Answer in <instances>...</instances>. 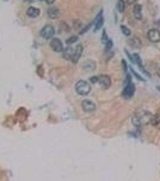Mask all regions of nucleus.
I'll list each match as a JSON object with an SVG mask.
<instances>
[{"mask_svg":"<svg viewBox=\"0 0 160 181\" xmlns=\"http://www.w3.org/2000/svg\"><path fill=\"white\" fill-rule=\"evenodd\" d=\"M55 34L54 27L51 24H46L42 29L40 34L41 37L46 40H48Z\"/></svg>","mask_w":160,"mask_h":181,"instance_id":"obj_3","label":"nucleus"},{"mask_svg":"<svg viewBox=\"0 0 160 181\" xmlns=\"http://www.w3.org/2000/svg\"><path fill=\"white\" fill-rule=\"evenodd\" d=\"M156 89H157V90H158L159 92H160V86H156Z\"/></svg>","mask_w":160,"mask_h":181,"instance_id":"obj_32","label":"nucleus"},{"mask_svg":"<svg viewBox=\"0 0 160 181\" xmlns=\"http://www.w3.org/2000/svg\"><path fill=\"white\" fill-rule=\"evenodd\" d=\"M24 1H28V2H32L33 0H24Z\"/></svg>","mask_w":160,"mask_h":181,"instance_id":"obj_34","label":"nucleus"},{"mask_svg":"<svg viewBox=\"0 0 160 181\" xmlns=\"http://www.w3.org/2000/svg\"><path fill=\"white\" fill-rule=\"evenodd\" d=\"M148 37L152 42H160V31L156 29H151L148 32Z\"/></svg>","mask_w":160,"mask_h":181,"instance_id":"obj_7","label":"nucleus"},{"mask_svg":"<svg viewBox=\"0 0 160 181\" xmlns=\"http://www.w3.org/2000/svg\"><path fill=\"white\" fill-rule=\"evenodd\" d=\"M83 109L86 112H91L96 109V105L92 101L86 99L84 100L81 103Z\"/></svg>","mask_w":160,"mask_h":181,"instance_id":"obj_8","label":"nucleus"},{"mask_svg":"<svg viewBox=\"0 0 160 181\" xmlns=\"http://www.w3.org/2000/svg\"><path fill=\"white\" fill-rule=\"evenodd\" d=\"M75 90L76 93L80 96H87L91 90L90 84L83 80L78 81L75 85Z\"/></svg>","mask_w":160,"mask_h":181,"instance_id":"obj_2","label":"nucleus"},{"mask_svg":"<svg viewBox=\"0 0 160 181\" xmlns=\"http://www.w3.org/2000/svg\"><path fill=\"white\" fill-rule=\"evenodd\" d=\"M78 40V37L77 36L74 35L67 39V40L66 41V43L68 45H71L75 43Z\"/></svg>","mask_w":160,"mask_h":181,"instance_id":"obj_21","label":"nucleus"},{"mask_svg":"<svg viewBox=\"0 0 160 181\" xmlns=\"http://www.w3.org/2000/svg\"><path fill=\"white\" fill-rule=\"evenodd\" d=\"M153 115L148 111L143 110L137 112L132 118V123L135 127L140 128L151 124Z\"/></svg>","mask_w":160,"mask_h":181,"instance_id":"obj_1","label":"nucleus"},{"mask_svg":"<svg viewBox=\"0 0 160 181\" xmlns=\"http://www.w3.org/2000/svg\"><path fill=\"white\" fill-rule=\"evenodd\" d=\"M157 74H158V75L160 77V68L159 69V70L158 71V73H157Z\"/></svg>","mask_w":160,"mask_h":181,"instance_id":"obj_33","label":"nucleus"},{"mask_svg":"<svg viewBox=\"0 0 160 181\" xmlns=\"http://www.w3.org/2000/svg\"><path fill=\"white\" fill-rule=\"evenodd\" d=\"M83 50L84 48L81 44L77 45L75 50H74V53L72 58L71 59V61L74 63H76L79 61L80 57H81V56H82Z\"/></svg>","mask_w":160,"mask_h":181,"instance_id":"obj_9","label":"nucleus"},{"mask_svg":"<svg viewBox=\"0 0 160 181\" xmlns=\"http://www.w3.org/2000/svg\"><path fill=\"white\" fill-rule=\"evenodd\" d=\"M109 40V36L107 34V33L106 32V30L104 29L102 30V35H101V42L102 44H105V43L108 41V40Z\"/></svg>","mask_w":160,"mask_h":181,"instance_id":"obj_24","label":"nucleus"},{"mask_svg":"<svg viewBox=\"0 0 160 181\" xmlns=\"http://www.w3.org/2000/svg\"><path fill=\"white\" fill-rule=\"evenodd\" d=\"M131 81H132V77H131V74L129 73H128L126 76V79H125V83L126 85L129 84V83H131Z\"/></svg>","mask_w":160,"mask_h":181,"instance_id":"obj_28","label":"nucleus"},{"mask_svg":"<svg viewBox=\"0 0 160 181\" xmlns=\"http://www.w3.org/2000/svg\"><path fill=\"white\" fill-rule=\"evenodd\" d=\"M98 83L102 89H107L111 86L112 82L109 75L101 74L98 76Z\"/></svg>","mask_w":160,"mask_h":181,"instance_id":"obj_5","label":"nucleus"},{"mask_svg":"<svg viewBox=\"0 0 160 181\" xmlns=\"http://www.w3.org/2000/svg\"><path fill=\"white\" fill-rule=\"evenodd\" d=\"M74 50L72 47H68L66 48H64L63 51V57L67 60H71L74 53Z\"/></svg>","mask_w":160,"mask_h":181,"instance_id":"obj_16","label":"nucleus"},{"mask_svg":"<svg viewBox=\"0 0 160 181\" xmlns=\"http://www.w3.org/2000/svg\"><path fill=\"white\" fill-rule=\"evenodd\" d=\"M136 1H137V0H126L127 3H128L129 5L133 4L136 3Z\"/></svg>","mask_w":160,"mask_h":181,"instance_id":"obj_31","label":"nucleus"},{"mask_svg":"<svg viewBox=\"0 0 160 181\" xmlns=\"http://www.w3.org/2000/svg\"><path fill=\"white\" fill-rule=\"evenodd\" d=\"M47 14L48 17L52 19H58L61 16L60 10L56 7H52L49 8L47 10Z\"/></svg>","mask_w":160,"mask_h":181,"instance_id":"obj_12","label":"nucleus"},{"mask_svg":"<svg viewBox=\"0 0 160 181\" xmlns=\"http://www.w3.org/2000/svg\"><path fill=\"white\" fill-rule=\"evenodd\" d=\"M113 45H114V44H113V41L109 39L108 41L106 42L105 44V52L107 53V52H109V51H110L111 50V48H113Z\"/></svg>","mask_w":160,"mask_h":181,"instance_id":"obj_20","label":"nucleus"},{"mask_svg":"<svg viewBox=\"0 0 160 181\" xmlns=\"http://www.w3.org/2000/svg\"><path fill=\"white\" fill-rule=\"evenodd\" d=\"M151 124L153 127L158 129H160V109L155 115H153Z\"/></svg>","mask_w":160,"mask_h":181,"instance_id":"obj_17","label":"nucleus"},{"mask_svg":"<svg viewBox=\"0 0 160 181\" xmlns=\"http://www.w3.org/2000/svg\"><path fill=\"white\" fill-rule=\"evenodd\" d=\"M83 68L87 71H94L96 68V62L93 60H87L83 63Z\"/></svg>","mask_w":160,"mask_h":181,"instance_id":"obj_13","label":"nucleus"},{"mask_svg":"<svg viewBox=\"0 0 160 181\" xmlns=\"http://www.w3.org/2000/svg\"><path fill=\"white\" fill-rule=\"evenodd\" d=\"M136 86L134 83L132 82L126 85L124 89L122 92V96L126 100H128L134 96L136 92Z\"/></svg>","mask_w":160,"mask_h":181,"instance_id":"obj_4","label":"nucleus"},{"mask_svg":"<svg viewBox=\"0 0 160 181\" xmlns=\"http://www.w3.org/2000/svg\"><path fill=\"white\" fill-rule=\"evenodd\" d=\"M26 15L31 18H35L38 17L41 14V10L35 7L31 6L26 10Z\"/></svg>","mask_w":160,"mask_h":181,"instance_id":"obj_14","label":"nucleus"},{"mask_svg":"<svg viewBox=\"0 0 160 181\" xmlns=\"http://www.w3.org/2000/svg\"><path fill=\"white\" fill-rule=\"evenodd\" d=\"M129 45L134 48L138 49L141 46V42L139 39L136 36L129 39L128 40Z\"/></svg>","mask_w":160,"mask_h":181,"instance_id":"obj_18","label":"nucleus"},{"mask_svg":"<svg viewBox=\"0 0 160 181\" xmlns=\"http://www.w3.org/2000/svg\"><path fill=\"white\" fill-rule=\"evenodd\" d=\"M125 54L126 55V56L128 57V58L129 59V60L133 63H135V60H134V57H133V56H131V55L128 52V51L126 50H125Z\"/></svg>","mask_w":160,"mask_h":181,"instance_id":"obj_26","label":"nucleus"},{"mask_svg":"<svg viewBox=\"0 0 160 181\" xmlns=\"http://www.w3.org/2000/svg\"><path fill=\"white\" fill-rule=\"evenodd\" d=\"M130 70L131 71V73L133 74V75L135 76V77L138 80L141 81V82H145L146 81V80L143 78V77H142L139 73H137L132 67H130Z\"/></svg>","mask_w":160,"mask_h":181,"instance_id":"obj_25","label":"nucleus"},{"mask_svg":"<svg viewBox=\"0 0 160 181\" xmlns=\"http://www.w3.org/2000/svg\"><path fill=\"white\" fill-rule=\"evenodd\" d=\"M132 56H133V57H134V59L135 62L137 63V65H138L139 69L140 70V71L144 74H145L146 76H148L149 77H151V75L150 74V73L144 68V66H143V62H142V60H141L140 55H138L137 53H134Z\"/></svg>","mask_w":160,"mask_h":181,"instance_id":"obj_10","label":"nucleus"},{"mask_svg":"<svg viewBox=\"0 0 160 181\" xmlns=\"http://www.w3.org/2000/svg\"><path fill=\"white\" fill-rule=\"evenodd\" d=\"M41 1H44L48 4H52L55 2L56 0H41Z\"/></svg>","mask_w":160,"mask_h":181,"instance_id":"obj_30","label":"nucleus"},{"mask_svg":"<svg viewBox=\"0 0 160 181\" xmlns=\"http://www.w3.org/2000/svg\"><path fill=\"white\" fill-rule=\"evenodd\" d=\"M133 15L134 18L137 20H141L142 19V7L139 4H136L133 7L132 9Z\"/></svg>","mask_w":160,"mask_h":181,"instance_id":"obj_15","label":"nucleus"},{"mask_svg":"<svg viewBox=\"0 0 160 181\" xmlns=\"http://www.w3.org/2000/svg\"><path fill=\"white\" fill-rule=\"evenodd\" d=\"M90 81L92 83H96L98 82V76H93L90 79Z\"/></svg>","mask_w":160,"mask_h":181,"instance_id":"obj_29","label":"nucleus"},{"mask_svg":"<svg viewBox=\"0 0 160 181\" xmlns=\"http://www.w3.org/2000/svg\"><path fill=\"white\" fill-rule=\"evenodd\" d=\"M121 32H122V33L126 36H129L131 34V30L129 29L128 27H127L124 25H121Z\"/></svg>","mask_w":160,"mask_h":181,"instance_id":"obj_23","label":"nucleus"},{"mask_svg":"<svg viewBox=\"0 0 160 181\" xmlns=\"http://www.w3.org/2000/svg\"><path fill=\"white\" fill-rule=\"evenodd\" d=\"M121 63H122V67L125 73L127 72V71H128V65H127L126 60L125 59H122Z\"/></svg>","mask_w":160,"mask_h":181,"instance_id":"obj_27","label":"nucleus"},{"mask_svg":"<svg viewBox=\"0 0 160 181\" xmlns=\"http://www.w3.org/2000/svg\"><path fill=\"white\" fill-rule=\"evenodd\" d=\"M117 9L120 13H123L125 9V2L124 0H118L117 3Z\"/></svg>","mask_w":160,"mask_h":181,"instance_id":"obj_19","label":"nucleus"},{"mask_svg":"<svg viewBox=\"0 0 160 181\" xmlns=\"http://www.w3.org/2000/svg\"><path fill=\"white\" fill-rule=\"evenodd\" d=\"M50 47L53 51L56 52H61L64 50V47L61 41L59 38H53L50 42Z\"/></svg>","mask_w":160,"mask_h":181,"instance_id":"obj_6","label":"nucleus"},{"mask_svg":"<svg viewBox=\"0 0 160 181\" xmlns=\"http://www.w3.org/2000/svg\"><path fill=\"white\" fill-rule=\"evenodd\" d=\"M102 14H103V10H101L99 12V14L96 16V18L95 19L94 32L99 30L103 26V25L104 24V18Z\"/></svg>","mask_w":160,"mask_h":181,"instance_id":"obj_11","label":"nucleus"},{"mask_svg":"<svg viewBox=\"0 0 160 181\" xmlns=\"http://www.w3.org/2000/svg\"><path fill=\"white\" fill-rule=\"evenodd\" d=\"M95 23V20H93L91 22H90V23H89V24H87L86 26H85L83 29H82L81 30V31L79 32V34H84V33H86V32H87L90 29V28L91 27V26H92V25H93V24H94Z\"/></svg>","mask_w":160,"mask_h":181,"instance_id":"obj_22","label":"nucleus"}]
</instances>
